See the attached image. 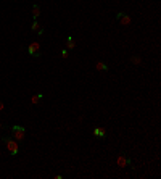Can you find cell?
I'll return each instance as SVG.
<instances>
[{
	"label": "cell",
	"mask_w": 161,
	"mask_h": 179,
	"mask_svg": "<svg viewBox=\"0 0 161 179\" xmlns=\"http://www.w3.org/2000/svg\"><path fill=\"white\" fill-rule=\"evenodd\" d=\"M2 141L5 142V147H7V150L10 152L11 157H16V155L19 153V144H18V141L10 139V137H2Z\"/></svg>",
	"instance_id": "cell-1"
},
{
	"label": "cell",
	"mask_w": 161,
	"mask_h": 179,
	"mask_svg": "<svg viewBox=\"0 0 161 179\" xmlns=\"http://www.w3.org/2000/svg\"><path fill=\"white\" fill-rule=\"evenodd\" d=\"M11 136H13L15 141L23 142L26 137V129L23 126H19V124H15V126H11Z\"/></svg>",
	"instance_id": "cell-2"
},
{
	"label": "cell",
	"mask_w": 161,
	"mask_h": 179,
	"mask_svg": "<svg viewBox=\"0 0 161 179\" xmlns=\"http://www.w3.org/2000/svg\"><path fill=\"white\" fill-rule=\"evenodd\" d=\"M40 45H39V42H31L28 45V53L31 56H40Z\"/></svg>",
	"instance_id": "cell-3"
},
{
	"label": "cell",
	"mask_w": 161,
	"mask_h": 179,
	"mask_svg": "<svg viewBox=\"0 0 161 179\" xmlns=\"http://www.w3.org/2000/svg\"><path fill=\"white\" fill-rule=\"evenodd\" d=\"M116 18H118V21L121 23L123 26H129L130 24V16L126 13H123V11H119V13H116Z\"/></svg>",
	"instance_id": "cell-4"
},
{
	"label": "cell",
	"mask_w": 161,
	"mask_h": 179,
	"mask_svg": "<svg viewBox=\"0 0 161 179\" xmlns=\"http://www.w3.org/2000/svg\"><path fill=\"white\" fill-rule=\"evenodd\" d=\"M129 165H130L129 158H127L124 153L119 155V157H118V166H119V168H126V166H129Z\"/></svg>",
	"instance_id": "cell-5"
},
{
	"label": "cell",
	"mask_w": 161,
	"mask_h": 179,
	"mask_svg": "<svg viewBox=\"0 0 161 179\" xmlns=\"http://www.w3.org/2000/svg\"><path fill=\"white\" fill-rule=\"evenodd\" d=\"M94 136L98 137V139H103V137H106V131L103 129V127H95V129H94Z\"/></svg>",
	"instance_id": "cell-6"
},
{
	"label": "cell",
	"mask_w": 161,
	"mask_h": 179,
	"mask_svg": "<svg viewBox=\"0 0 161 179\" xmlns=\"http://www.w3.org/2000/svg\"><path fill=\"white\" fill-rule=\"evenodd\" d=\"M66 47H68V50H73L76 47V40H74L73 36H68L66 37Z\"/></svg>",
	"instance_id": "cell-7"
},
{
	"label": "cell",
	"mask_w": 161,
	"mask_h": 179,
	"mask_svg": "<svg viewBox=\"0 0 161 179\" xmlns=\"http://www.w3.org/2000/svg\"><path fill=\"white\" fill-rule=\"evenodd\" d=\"M40 16V7H39V5H32V18H34V20H37V18Z\"/></svg>",
	"instance_id": "cell-8"
},
{
	"label": "cell",
	"mask_w": 161,
	"mask_h": 179,
	"mask_svg": "<svg viewBox=\"0 0 161 179\" xmlns=\"http://www.w3.org/2000/svg\"><path fill=\"white\" fill-rule=\"evenodd\" d=\"M95 68H97L98 71H108V65H106L105 61H98V63L95 65Z\"/></svg>",
	"instance_id": "cell-9"
},
{
	"label": "cell",
	"mask_w": 161,
	"mask_h": 179,
	"mask_svg": "<svg viewBox=\"0 0 161 179\" xmlns=\"http://www.w3.org/2000/svg\"><path fill=\"white\" fill-rule=\"evenodd\" d=\"M40 100H42V94H35V95H32V97H31V102L34 103V105H37Z\"/></svg>",
	"instance_id": "cell-10"
},
{
	"label": "cell",
	"mask_w": 161,
	"mask_h": 179,
	"mask_svg": "<svg viewBox=\"0 0 161 179\" xmlns=\"http://www.w3.org/2000/svg\"><path fill=\"white\" fill-rule=\"evenodd\" d=\"M31 29H32V31H39V29H40V24H39V23H37V20H34V23H32V26H31Z\"/></svg>",
	"instance_id": "cell-11"
},
{
	"label": "cell",
	"mask_w": 161,
	"mask_h": 179,
	"mask_svg": "<svg viewBox=\"0 0 161 179\" xmlns=\"http://www.w3.org/2000/svg\"><path fill=\"white\" fill-rule=\"evenodd\" d=\"M130 61H132L134 65H140V61H142V60H140V56H132V58H130Z\"/></svg>",
	"instance_id": "cell-12"
},
{
	"label": "cell",
	"mask_w": 161,
	"mask_h": 179,
	"mask_svg": "<svg viewBox=\"0 0 161 179\" xmlns=\"http://www.w3.org/2000/svg\"><path fill=\"white\" fill-rule=\"evenodd\" d=\"M61 56H63V58H68V50H61Z\"/></svg>",
	"instance_id": "cell-13"
},
{
	"label": "cell",
	"mask_w": 161,
	"mask_h": 179,
	"mask_svg": "<svg viewBox=\"0 0 161 179\" xmlns=\"http://www.w3.org/2000/svg\"><path fill=\"white\" fill-rule=\"evenodd\" d=\"M5 108V105H3V103H2V102H0V111H2V110H3Z\"/></svg>",
	"instance_id": "cell-14"
},
{
	"label": "cell",
	"mask_w": 161,
	"mask_h": 179,
	"mask_svg": "<svg viewBox=\"0 0 161 179\" xmlns=\"http://www.w3.org/2000/svg\"><path fill=\"white\" fill-rule=\"evenodd\" d=\"M2 129H3V124H2V123H0V131H2Z\"/></svg>",
	"instance_id": "cell-15"
}]
</instances>
